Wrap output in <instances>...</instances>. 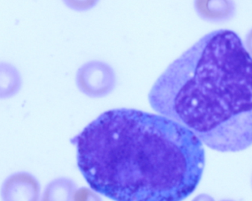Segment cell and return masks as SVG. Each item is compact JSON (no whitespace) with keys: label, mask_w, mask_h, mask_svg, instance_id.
Here are the masks:
<instances>
[{"label":"cell","mask_w":252,"mask_h":201,"mask_svg":"<svg viewBox=\"0 0 252 201\" xmlns=\"http://www.w3.org/2000/svg\"><path fill=\"white\" fill-rule=\"evenodd\" d=\"M22 86V78L19 69L11 63L0 62V100L15 97Z\"/></svg>","instance_id":"7"},{"label":"cell","mask_w":252,"mask_h":201,"mask_svg":"<svg viewBox=\"0 0 252 201\" xmlns=\"http://www.w3.org/2000/svg\"><path fill=\"white\" fill-rule=\"evenodd\" d=\"M220 201H237L232 200V199H224V200H222Z\"/></svg>","instance_id":"12"},{"label":"cell","mask_w":252,"mask_h":201,"mask_svg":"<svg viewBox=\"0 0 252 201\" xmlns=\"http://www.w3.org/2000/svg\"><path fill=\"white\" fill-rule=\"evenodd\" d=\"M148 102L215 151L252 146V58L230 29L206 34L173 60L156 80Z\"/></svg>","instance_id":"2"},{"label":"cell","mask_w":252,"mask_h":201,"mask_svg":"<svg viewBox=\"0 0 252 201\" xmlns=\"http://www.w3.org/2000/svg\"><path fill=\"white\" fill-rule=\"evenodd\" d=\"M243 42H244V47H245L247 53L252 58V28L247 32L245 39L243 41Z\"/></svg>","instance_id":"10"},{"label":"cell","mask_w":252,"mask_h":201,"mask_svg":"<svg viewBox=\"0 0 252 201\" xmlns=\"http://www.w3.org/2000/svg\"><path fill=\"white\" fill-rule=\"evenodd\" d=\"M251 187L252 189V179H251Z\"/></svg>","instance_id":"13"},{"label":"cell","mask_w":252,"mask_h":201,"mask_svg":"<svg viewBox=\"0 0 252 201\" xmlns=\"http://www.w3.org/2000/svg\"><path fill=\"white\" fill-rule=\"evenodd\" d=\"M191 201H216L214 198L207 193H201L195 196Z\"/></svg>","instance_id":"11"},{"label":"cell","mask_w":252,"mask_h":201,"mask_svg":"<svg viewBox=\"0 0 252 201\" xmlns=\"http://www.w3.org/2000/svg\"><path fill=\"white\" fill-rule=\"evenodd\" d=\"M77 188L78 186L72 178H55L47 184L39 201H73Z\"/></svg>","instance_id":"6"},{"label":"cell","mask_w":252,"mask_h":201,"mask_svg":"<svg viewBox=\"0 0 252 201\" xmlns=\"http://www.w3.org/2000/svg\"><path fill=\"white\" fill-rule=\"evenodd\" d=\"M193 7L201 20L212 24L230 22L237 13L235 0H193Z\"/></svg>","instance_id":"5"},{"label":"cell","mask_w":252,"mask_h":201,"mask_svg":"<svg viewBox=\"0 0 252 201\" xmlns=\"http://www.w3.org/2000/svg\"><path fill=\"white\" fill-rule=\"evenodd\" d=\"M0 197L1 201H39L41 185L31 172H14L1 184Z\"/></svg>","instance_id":"4"},{"label":"cell","mask_w":252,"mask_h":201,"mask_svg":"<svg viewBox=\"0 0 252 201\" xmlns=\"http://www.w3.org/2000/svg\"><path fill=\"white\" fill-rule=\"evenodd\" d=\"M72 142L87 184L114 201H183L205 168L204 145L193 133L137 109L105 112Z\"/></svg>","instance_id":"1"},{"label":"cell","mask_w":252,"mask_h":201,"mask_svg":"<svg viewBox=\"0 0 252 201\" xmlns=\"http://www.w3.org/2000/svg\"><path fill=\"white\" fill-rule=\"evenodd\" d=\"M77 88L90 98L107 97L115 90L117 76L115 69L104 61L90 60L78 69L75 75Z\"/></svg>","instance_id":"3"},{"label":"cell","mask_w":252,"mask_h":201,"mask_svg":"<svg viewBox=\"0 0 252 201\" xmlns=\"http://www.w3.org/2000/svg\"><path fill=\"white\" fill-rule=\"evenodd\" d=\"M101 196L91 187H78L74 193L73 201H103Z\"/></svg>","instance_id":"8"},{"label":"cell","mask_w":252,"mask_h":201,"mask_svg":"<svg viewBox=\"0 0 252 201\" xmlns=\"http://www.w3.org/2000/svg\"><path fill=\"white\" fill-rule=\"evenodd\" d=\"M100 0H62L63 4L77 12H85L94 8Z\"/></svg>","instance_id":"9"}]
</instances>
